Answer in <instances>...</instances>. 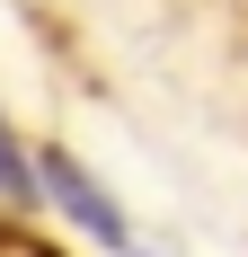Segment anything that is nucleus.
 I'll use <instances>...</instances> for the list:
<instances>
[{
  "label": "nucleus",
  "mask_w": 248,
  "mask_h": 257,
  "mask_svg": "<svg viewBox=\"0 0 248 257\" xmlns=\"http://www.w3.org/2000/svg\"><path fill=\"white\" fill-rule=\"evenodd\" d=\"M36 186H45V195H53L62 213H71V222H80L89 239L124 248V213H115V195H106V186L89 178V169H80V160H62V151H36Z\"/></svg>",
  "instance_id": "obj_1"
},
{
  "label": "nucleus",
  "mask_w": 248,
  "mask_h": 257,
  "mask_svg": "<svg viewBox=\"0 0 248 257\" xmlns=\"http://www.w3.org/2000/svg\"><path fill=\"white\" fill-rule=\"evenodd\" d=\"M0 195H9V204H36V195H45V186H36V160H27L9 133H0Z\"/></svg>",
  "instance_id": "obj_2"
},
{
  "label": "nucleus",
  "mask_w": 248,
  "mask_h": 257,
  "mask_svg": "<svg viewBox=\"0 0 248 257\" xmlns=\"http://www.w3.org/2000/svg\"><path fill=\"white\" fill-rule=\"evenodd\" d=\"M0 257H62V248H53V239H36V231H9V222H0Z\"/></svg>",
  "instance_id": "obj_3"
},
{
  "label": "nucleus",
  "mask_w": 248,
  "mask_h": 257,
  "mask_svg": "<svg viewBox=\"0 0 248 257\" xmlns=\"http://www.w3.org/2000/svg\"><path fill=\"white\" fill-rule=\"evenodd\" d=\"M124 257H142V248H133V239H124Z\"/></svg>",
  "instance_id": "obj_4"
}]
</instances>
